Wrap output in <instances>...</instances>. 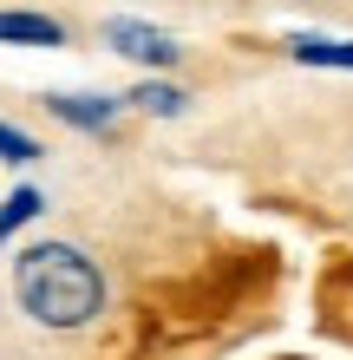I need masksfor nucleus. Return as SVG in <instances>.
<instances>
[{
	"label": "nucleus",
	"mask_w": 353,
	"mask_h": 360,
	"mask_svg": "<svg viewBox=\"0 0 353 360\" xmlns=\"http://www.w3.org/2000/svg\"><path fill=\"white\" fill-rule=\"evenodd\" d=\"M295 59H301V66H334V72H353V39L301 33V39H295Z\"/></svg>",
	"instance_id": "obj_6"
},
{
	"label": "nucleus",
	"mask_w": 353,
	"mask_h": 360,
	"mask_svg": "<svg viewBox=\"0 0 353 360\" xmlns=\"http://www.w3.org/2000/svg\"><path fill=\"white\" fill-rule=\"evenodd\" d=\"M0 46H66V27L46 13H0Z\"/></svg>",
	"instance_id": "obj_4"
},
{
	"label": "nucleus",
	"mask_w": 353,
	"mask_h": 360,
	"mask_svg": "<svg viewBox=\"0 0 353 360\" xmlns=\"http://www.w3.org/2000/svg\"><path fill=\"white\" fill-rule=\"evenodd\" d=\"M105 46L124 53V59H138V66H177V39L171 33H157V27H144V20H105Z\"/></svg>",
	"instance_id": "obj_2"
},
{
	"label": "nucleus",
	"mask_w": 353,
	"mask_h": 360,
	"mask_svg": "<svg viewBox=\"0 0 353 360\" xmlns=\"http://www.w3.org/2000/svg\"><path fill=\"white\" fill-rule=\"evenodd\" d=\"M39 210H46V190L13 184V190H7V203H0V249H7V243H13V229H20V223H33Z\"/></svg>",
	"instance_id": "obj_5"
},
{
	"label": "nucleus",
	"mask_w": 353,
	"mask_h": 360,
	"mask_svg": "<svg viewBox=\"0 0 353 360\" xmlns=\"http://www.w3.org/2000/svg\"><path fill=\"white\" fill-rule=\"evenodd\" d=\"M0 158H7V164H33L39 158V138H27L20 124H0Z\"/></svg>",
	"instance_id": "obj_8"
},
{
	"label": "nucleus",
	"mask_w": 353,
	"mask_h": 360,
	"mask_svg": "<svg viewBox=\"0 0 353 360\" xmlns=\"http://www.w3.org/2000/svg\"><path fill=\"white\" fill-rule=\"evenodd\" d=\"M13 302L33 314L39 328H86L105 308V275L79 243H33L13 262Z\"/></svg>",
	"instance_id": "obj_1"
},
{
	"label": "nucleus",
	"mask_w": 353,
	"mask_h": 360,
	"mask_svg": "<svg viewBox=\"0 0 353 360\" xmlns=\"http://www.w3.org/2000/svg\"><path fill=\"white\" fill-rule=\"evenodd\" d=\"M46 112L59 124H72V131H112L124 98H86V92H46Z\"/></svg>",
	"instance_id": "obj_3"
},
{
	"label": "nucleus",
	"mask_w": 353,
	"mask_h": 360,
	"mask_svg": "<svg viewBox=\"0 0 353 360\" xmlns=\"http://www.w3.org/2000/svg\"><path fill=\"white\" fill-rule=\"evenodd\" d=\"M124 98L144 105V112H157V118H177V112H183V92L171 86V79H144V86H138V92H124Z\"/></svg>",
	"instance_id": "obj_7"
}]
</instances>
